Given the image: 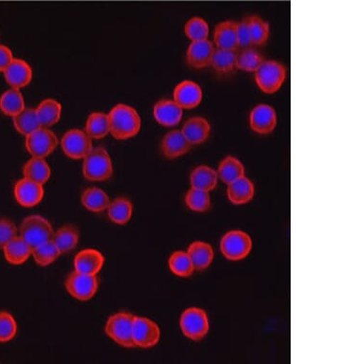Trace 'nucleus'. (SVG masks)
<instances>
[{"label":"nucleus","instance_id":"6e6552de","mask_svg":"<svg viewBox=\"0 0 364 364\" xmlns=\"http://www.w3.org/2000/svg\"><path fill=\"white\" fill-rule=\"evenodd\" d=\"M60 144L57 134L51 128L41 127L25 136V148L33 158L47 159Z\"/></svg>","mask_w":364,"mask_h":364},{"label":"nucleus","instance_id":"a18cd8bd","mask_svg":"<svg viewBox=\"0 0 364 364\" xmlns=\"http://www.w3.org/2000/svg\"><path fill=\"white\" fill-rule=\"evenodd\" d=\"M14 58L15 57H14L12 50L6 46V45L0 43V73L4 74V72L12 63Z\"/></svg>","mask_w":364,"mask_h":364},{"label":"nucleus","instance_id":"20e7f679","mask_svg":"<svg viewBox=\"0 0 364 364\" xmlns=\"http://www.w3.org/2000/svg\"><path fill=\"white\" fill-rule=\"evenodd\" d=\"M54 229L47 218L39 215H29L22 221L18 228V236L32 248L52 240Z\"/></svg>","mask_w":364,"mask_h":364},{"label":"nucleus","instance_id":"423d86ee","mask_svg":"<svg viewBox=\"0 0 364 364\" xmlns=\"http://www.w3.org/2000/svg\"><path fill=\"white\" fill-rule=\"evenodd\" d=\"M221 253L230 262H240L250 255L253 249V240L250 235L242 230L227 232L220 240Z\"/></svg>","mask_w":364,"mask_h":364},{"label":"nucleus","instance_id":"a19ab883","mask_svg":"<svg viewBox=\"0 0 364 364\" xmlns=\"http://www.w3.org/2000/svg\"><path fill=\"white\" fill-rule=\"evenodd\" d=\"M184 33L190 41H200L209 39L210 26L208 22L200 16H194L186 22Z\"/></svg>","mask_w":364,"mask_h":364},{"label":"nucleus","instance_id":"2f4dec72","mask_svg":"<svg viewBox=\"0 0 364 364\" xmlns=\"http://www.w3.org/2000/svg\"><path fill=\"white\" fill-rule=\"evenodd\" d=\"M84 131L93 141L105 139L110 134L108 114L99 111L90 114L87 117Z\"/></svg>","mask_w":364,"mask_h":364},{"label":"nucleus","instance_id":"c03bdc74","mask_svg":"<svg viewBox=\"0 0 364 364\" xmlns=\"http://www.w3.org/2000/svg\"><path fill=\"white\" fill-rule=\"evenodd\" d=\"M237 38L239 48H248L252 46L250 30L247 18L237 22Z\"/></svg>","mask_w":364,"mask_h":364},{"label":"nucleus","instance_id":"72a5a7b5","mask_svg":"<svg viewBox=\"0 0 364 364\" xmlns=\"http://www.w3.org/2000/svg\"><path fill=\"white\" fill-rule=\"evenodd\" d=\"M237 55V50L215 48L210 67L218 74H230L236 69Z\"/></svg>","mask_w":364,"mask_h":364},{"label":"nucleus","instance_id":"2eb2a0df","mask_svg":"<svg viewBox=\"0 0 364 364\" xmlns=\"http://www.w3.org/2000/svg\"><path fill=\"white\" fill-rule=\"evenodd\" d=\"M183 111L173 99H162L154 105L153 117L162 127L173 128L181 122Z\"/></svg>","mask_w":364,"mask_h":364},{"label":"nucleus","instance_id":"ddd939ff","mask_svg":"<svg viewBox=\"0 0 364 364\" xmlns=\"http://www.w3.org/2000/svg\"><path fill=\"white\" fill-rule=\"evenodd\" d=\"M173 100L183 110H193L203 102V90L194 80H182L173 89Z\"/></svg>","mask_w":364,"mask_h":364},{"label":"nucleus","instance_id":"b1692460","mask_svg":"<svg viewBox=\"0 0 364 364\" xmlns=\"http://www.w3.org/2000/svg\"><path fill=\"white\" fill-rule=\"evenodd\" d=\"M186 252L192 260L195 271H205L214 262V249L208 242L200 240L192 242Z\"/></svg>","mask_w":364,"mask_h":364},{"label":"nucleus","instance_id":"393cba45","mask_svg":"<svg viewBox=\"0 0 364 364\" xmlns=\"http://www.w3.org/2000/svg\"><path fill=\"white\" fill-rule=\"evenodd\" d=\"M41 127L52 128L63 117V105L55 99H45L36 108Z\"/></svg>","mask_w":364,"mask_h":364},{"label":"nucleus","instance_id":"f257e3e1","mask_svg":"<svg viewBox=\"0 0 364 364\" xmlns=\"http://www.w3.org/2000/svg\"><path fill=\"white\" fill-rule=\"evenodd\" d=\"M108 114L110 134L117 141H128L141 130V117L133 106L119 103Z\"/></svg>","mask_w":364,"mask_h":364},{"label":"nucleus","instance_id":"7c9ffc66","mask_svg":"<svg viewBox=\"0 0 364 364\" xmlns=\"http://www.w3.org/2000/svg\"><path fill=\"white\" fill-rule=\"evenodd\" d=\"M217 173L218 179L228 186L231 182L245 176V166L236 156H227L218 164Z\"/></svg>","mask_w":364,"mask_h":364},{"label":"nucleus","instance_id":"a211bd4d","mask_svg":"<svg viewBox=\"0 0 364 364\" xmlns=\"http://www.w3.org/2000/svg\"><path fill=\"white\" fill-rule=\"evenodd\" d=\"M4 75L11 88L22 90L32 82L33 72L26 60L15 58L4 72Z\"/></svg>","mask_w":364,"mask_h":364},{"label":"nucleus","instance_id":"9d476101","mask_svg":"<svg viewBox=\"0 0 364 364\" xmlns=\"http://www.w3.org/2000/svg\"><path fill=\"white\" fill-rule=\"evenodd\" d=\"M97 276L86 275L73 271L65 281V289L69 295L80 301H88L94 298L99 290Z\"/></svg>","mask_w":364,"mask_h":364},{"label":"nucleus","instance_id":"58836bf2","mask_svg":"<svg viewBox=\"0 0 364 364\" xmlns=\"http://www.w3.org/2000/svg\"><path fill=\"white\" fill-rule=\"evenodd\" d=\"M61 256L57 245L53 240L43 243L33 248L32 257L35 262L41 267L53 264Z\"/></svg>","mask_w":364,"mask_h":364},{"label":"nucleus","instance_id":"c756f323","mask_svg":"<svg viewBox=\"0 0 364 364\" xmlns=\"http://www.w3.org/2000/svg\"><path fill=\"white\" fill-rule=\"evenodd\" d=\"M26 108L21 90L11 88L0 96V112L11 119Z\"/></svg>","mask_w":364,"mask_h":364},{"label":"nucleus","instance_id":"412c9836","mask_svg":"<svg viewBox=\"0 0 364 364\" xmlns=\"http://www.w3.org/2000/svg\"><path fill=\"white\" fill-rule=\"evenodd\" d=\"M255 186L253 181L247 176H243L237 181L227 186V198L234 205H245L253 200L255 197Z\"/></svg>","mask_w":364,"mask_h":364},{"label":"nucleus","instance_id":"aec40b11","mask_svg":"<svg viewBox=\"0 0 364 364\" xmlns=\"http://www.w3.org/2000/svg\"><path fill=\"white\" fill-rule=\"evenodd\" d=\"M181 132L189 144L194 146L208 141L212 133V125L205 117H193L184 122Z\"/></svg>","mask_w":364,"mask_h":364},{"label":"nucleus","instance_id":"f3484780","mask_svg":"<svg viewBox=\"0 0 364 364\" xmlns=\"http://www.w3.org/2000/svg\"><path fill=\"white\" fill-rule=\"evenodd\" d=\"M192 145L187 141L181 130L173 129L167 132L161 139L162 155L167 159H176L186 156L191 150Z\"/></svg>","mask_w":364,"mask_h":364},{"label":"nucleus","instance_id":"6ab92c4d","mask_svg":"<svg viewBox=\"0 0 364 364\" xmlns=\"http://www.w3.org/2000/svg\"><path fill=\"white\" fill-rule=\"evenodd\" d=\"M105 257L96 249H84L74 259V270L86 275L97 276L105 266Z\"/></svg>","mask_w":364,"mask_h":364},{"label":"nucleus","instance_id":"f03ea898","mask_svg":"<svg viewBox=\"0 0 364 364\" xmlns=\"http://www.w3.org/2000/svg\"><path fill=\"white\" fill-rule=\"evenodd\" d=\"M257 88L265 95H274L281 90L287 78V68L279 61H263L254 73Z\"/></svg>","mask_w":364,"mask_h":364},{"label":"nucleus","instance_id":"c9c22d12","mask_svg":"<svg viewBox=\"0 0 364 364\" xmlns=\"http://www.w3.org/2000/svg\"><path fill=\"white\" fill-rule=\"evenodd\" d=\"M170 271L179 278H189L194 274L195 268L186 251H176L168 260Z\"/></svg>","mask_w":364,"mask_h":364},{"label":"nucleus","instance_id":"dca6fc26","mask_svg":"<svg viewBox=\"0 0 364 364\" xmlns=\"http://www.w3.org/2000/svg\"><path fill=\"white\" fill-rule=\"evenodd\" d=\"M215 47L210 39L193 41L186 51V63L193 69L201 70L210 67Z\"/></svg>","mask_w":364,"mask_h":364},{"label":"nucleus","instance_id":"79ce46f5","mask_svg":"<svg viewBox=\"0 0 364 364\" xmlns=\"http://www.w3.org/2000/svg\"><path fill=\"white\" fill-rule=\"evenodd\" d=\"M18 323L12 314L0 312V343H9L16 338Z\"/></svg>","mask_w":364,"mask_h":364},{"label":"nucleus","instance_id":"a878e982","mask_svg":"<svg viewBox=\"0 0 364 364\" xmlns=\"http://www.w3.org/2000/svg\"><path fill=\"white\" fill-rule=\"evenodd\" d=\"M52 240L57 245L61 255L68 254L77 248L80 242V231L77 226L66 224L54 232Z\"/></svg>","mask_w":364,"mask_h":364},{"label":"nucleus","instance_id":"4c0bfd02","mask_svg":"<svg viewBox=\"0 0 364 364\" xmlns=\"http://www.w3.org/2000/svg\"><path fill=\"white\" fill-rule=\"evenodd\" d=\"M264 61V58L256 49L248 47L237 52L236 69L245 73H254Z\"/></svg>","mask_w":364,"mask_h":364},{"label":"nucleus","instance_id":"f704fd0d","mask_svg":"<svg viewBox=\"0 0 364 364\" xmlns=\"http://www.w3.org/2000/svg\"><path fill=\"white\" fill-rule=\"evenodd\" d=\"M12 120L15 130L24 136L41 127L36 108H25L21 113L12 117Z\"/></svg>","mask_w":364,"mask_h":364},{"label":"nucleus","instance_id":"cd10ccee","mask_svg":"<svg viewBox=\"0 0 364 364\" xmlns=\"http://www.w3.org/2000/svg\"><path fill=\"white\" fill-rule=\"evenodd\" d=\"M22 172H23V178L41 186H45L52 176L51 167L46 161V159L33 158V156L24 164Z\"/></svg>","mask_w":364,"mask_h":364},{"label":"nucleus","instance_id":"5701e85b","mask_svg":"<svg viewBox=\"0 0 364 364\" xmlns=\"http://www.w3.org/2000/svg\"><path fill=\"white\" fill-rule=\"evenodd\" d=\"M213 43L217 49L237 50V22H220L215 28Z\"/></svg>","mask_w":364,"mask_h":364},{"label":"nucleus","instance_id":"7ed1b4c3","mask_svg":"<svg viewBox=\"0 0 364 364\" xmlns=\"http://www.w3.org/2000/svg\"><path fill=\"white\" fill-rule=\"evenodd\" d=\"M82 173L89 181H109L114 173V165L108 151L102 147L93 148L83 159Z\"/></svg>","mask_w":364,"mask_h":364},{"label":"nucleus","instance_id":"0eeeda50","mask_svg":"<svg viewBox=\"0 0 364 364\" xmlns=\"http://www.w3.org/2000/svg\"><path fill=\"white\" fill-rule=\"evenodd\" d=\"M134 316L127 312H119L108 318L105 333L112 341L124 348H134L133 324Z\"/></svg>","mask_w":364,"mask_h":364},{"label":"nucleus","instance_id":"bb28decb","mask_svg":"<svg viewBox=\"0 0 364 364\" xmlns=\"http://www.w3.org/2000/svg\"><path fill=\"white\" fill-rule=\"evenodd\" d=\"M7 262L21 265L32 257L33 248L22 237L18 236L2 248Z\"/></svg>","mask_w":364,"mask_h":364},{"label":"nucleus","instance_id":"f8f14e48","mask_svg":"<svg viewBox=\"0 0 364 364\" xmlns=\"http://www.w3.org/2000/svg\"><path fill=\"white\" fill-rule=\"evenodd\" d=\"M161 328L155 321L144 316H134L133 324V341L134 347L152 348L161 340Z\"/></svg>","mask_w":364,"mask_h":364},{"label":"nucleus","instance_id":"1a4fd4ad","mask_svg":"<svg viewBox=\"0 0 364 364\" xmlns=\"http://www.w3.org/2000/svg\"><path fill=\"white\" fill-rule=\"evenodd\" d=\"M61 149L67 158L80 161L93 150V139L82 129H70L60 141Z\"/></svg>","mask_w":364,"mask_h":364},{"label":"nucleus","instance_id":"9b49d317","mask_svg":"<svg viewBox=\"0 0 364 364\" xmlns=\"http://www.w3.org/2000/svg\"><path fill=\"white\" fill-rule=\"evenodd\" d=\"M251 130L260 136H267L276 130L278 114L273 106L260 103L255 106L249 114Z\"/></svg>","mask_w":364,"mask_h":364},{"label":"nucleus","instance_id":"ea45409f","mask_svg":"<svg viewBox=\"0 0 364 364\" xmlns=\"http://www.w3.org/2000/svg\"><path fill=\"white\" fill-rule=\"evenodd\" d=\"M187 208L195 213H206L211 209V195L209 192L190 188L186 195Z\"/></svg>","mask_w":364,"mask_h":364},{"label":"nucleus","instance_id":"c85d7f7f","mask_svg":"<svg viewBox=\"0 0 364 364\" xmlns=\"http://www.w3.org/2000/svg\"><path fill=\"white\" fill-rule=\"evenodd\" d=\"M80 200L84 208L97 214L105 212L111 201L107 193L99 187H89L84 190Z\"/></svg>","mask_w":364,"mask_h":364},{"label":"nucleus","instance_id":"37998d69","mask_svg":"<svg viewBox=\"0 0 364 364\" xmlns=\"http://www.w3.org/2000/svg\"><path fill=\"white\" fill-rule=\"evenodd\" d=\"M18 236V228L12 220L0 218V248Z\"/></svg>","mask_w":364,"mask_h":364},{"label":"nucleus","instance_id":"4be33fe9","mask_svg":"<svg viewBox=\"0 0 364 364\" xmlns=\"http://www.w3.org/2000/svg\"><path fill=\"white\" fill-rule=\"evenodd\" d=\"M217 170L208 165H200L190 173V184L192 188L211 193L218 184Z\"/></svg>","mask_w":364,"mask_h":364},{"label":"nucleus","instance_id":"4468645a","mask_svg":"<svg viewBox=\"0 0 364 364\" xmlns=\"http://www.w3.org/2000/svg\"><path fill=\"white\" fill-rule=\"evenodd\" d=\"M44 195V186L25 178L19 179L14 188L16 203L25 208L38 206L43 200Z\"/></svg>","mask_w":364,"mask_h":364},{"label":"nucleus","instance_id":"473e14b6","mask_svg":"<svg viewBox=\"0 0 364 364\" xmlns=\"http://www.w3.org/2000/svg\"><path fill=\"white\" fill-rule=\"evenodd\" d=\"M109 220L117 225H125L133 215V204L126 198H117L111 200L107 210Z\"/></svg>","mask_w":364,"mask_h":364},{"label":"nucleus","instance_id":"e433bc0d","mask_svg":"<svg viewBox=\"0 0 364 364\" xmlns=\"http://www.w3.org/2000/svg\"><path fill=\"white\" fill-rule=\"evenodd\" d=\"M252 45L263 46L270 38V24L259 16H247Z\"/></svg>","mask_w":364,"mask_h":364},{"label":"nucleus","instance_id":"39448f33","mask_svg":"<svg viewBox=\"0 0 364 364\" xmlns=\"http://www.w3.org/2000/svg\"><path fill=\"white\" fill-rule=\"evenodd\" d=\"M179 327L184 337L193 341H203L209 333V316L201 308H187L179 318Z\"/></svg>","mask_w":364,"mask_h":364}]
</instances>
